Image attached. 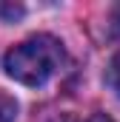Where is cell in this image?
<instances>
[{
	"instance_id": "277c9868",
	"label": "cell",
	"mask_w": 120,
	"mask_h": 122,
	"mask_svg": "<svg viewBox=\"0 0 120 122\" xmlns=\"http://www.w3.org/2000/svg\"><path fill=\"white\" fill-rule=\"evenodd\" d=\"M89 122H114L112 117H106V114H97V117H91Z\"/></svg>"
},
{
	"instance_id": "3957f363",
	"label": "cell",
	"mask_w": 120,
	"mask_h": 122,
	"mask_svg": "<svg viewBox=\"0 0 120 122\" xmlns=\"http://www.w3.org/2000/svg\"><path fill=\"white\" fill-rule=\"evenodd\" d=\"M109 85H112L114 94L120 97V51L112 57V65H109Z\"/></svg>"
},
{
	"instance_id": "6da1fadb",
	"label": "cell",
	"mask_w": 120,
	"mask_h": 122,
	"mask_svg": "<svg viewBox=\"0 0 120 122\" xmlns=\"http://www.w3.org/2000/svg\"><path fill=\"white\" fill-rule=\"evenodd\" d=\"M63 62H66V51L60 40H54L52 34H34L6 51L3 68L14 82L40 88L63 68Z\"/></svg>"
},
{
	"instance_id": "7a4b0ae2",
	"label": "cell",
	"mask_w": 120,
	"mask_h": 122,
	"mask_svg": "<svg viewBox=\"0 0 120 122\" xmlns=\"http://www.w3.org/2000/svg\"><path fill=\"white\" fill-rule=\"evenodd\" d=\"M17 117V102L6 91H0V122H14Z\"/></svg>"
}]
</instances>
